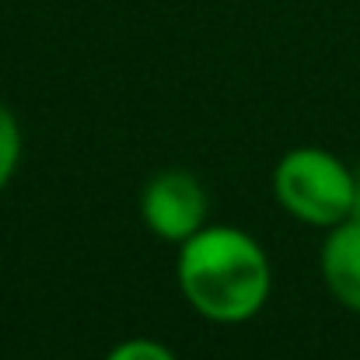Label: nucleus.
<instances>
[{
    "label": "nucleus",
    "instance_id": "nucleus-6",
    "mask_svg": "<svg viewBox=\"0 0 360 360\" xmlns=\"http://www.w3.org/2000/svg\"><path fill=\"white\" fill-rule=\"evenodd\" d=\"M105 360H179L165 343H158V340H143V336H136V340H122L116 343Z\"/></svg>",
    "mask_w": 360,
    "mask_h": 360
},
{
    "label": "nucleus",
    "instance_id": "nucleus-2",
    "mask_svg": "<svg viewBox=\"0 0 360 360\" xmlns=\"http://www.w3.org/2000/svg\"><path fill=\"white\" fill-rule=\"evenodd\" d=\"M273 200L308 228H336L354 214V168L326 147H290L273 165Z\"/></svg>",
    "mask_w": 360,
    "mask_h": 360
},
{
    "label": "nucleus",
    "instance_id": "nucleus-1",
    "mask_svg": "<svg viewBox=\"0 0 360 360\" xmlns=\"http://www.w3.org/2000/svg\"><path fill=\"white\" fill-rule=\"evenodd\" d=\"M175 280L186 304L221 326H238L262 311L273 290L269 255L248 231L203 224L179 245Z\"/></svg>",
    "mask_w": 360,
    "mask_h": 360
},
{
    "label": "nucleus",
    "instance_id": "nucleus-5",
    "mask_svg": "<svg viewBox=\"0 0 360 360\" xmlns=\"http://www.w3.org/2000/svg\"><path fill=\"white\" fill-rule=\"evenodd\" d=\"M18 161H21V126L14 120V112L0 102V193L14 179Z\"/></svg>",
    "mask_w": 360,
    "mask_h": 360
},
{
    "label": "nucleus",
    "instance_id": "nucleus-7",
    "mask_svg": "<svg viewBox=\"0 0 360 360\" xmlns=\"http://www.w3.org/2000/svg\"><path fill=\"white\" fill-rule=\"evenodd\" d=\"M350 217H360V168L354 172V214Z\"/></svg>",
    "mask_w": 360,
    "mask_h": 360
},
{
    "label": "nucleus",
    "instance_id": "nucleus-4",
    "mask_svg": "<svg viewBox=\"0 0 360 360\" xmlns=\"http://www.w3.org/2000/svg\"><path fill=\"white\" fill-rule=\"evenodd\" d=\"M319 266L326 290L343 308L360 315V217H347L343 224L326 231Z\"/></svg>",
    "mask_w": 360,
    "mask_h": 360
},
{
    "label": "nucleus",
    "instance_id": "nucleus-3",
    "mask_svg": "<svg viewBox=\"0 0 360 360\" xmlns=\"http://www.w3.org/2000/svg\"><path fill=\"white\" fill-rule=\"evenodd\" d=\"M140 221L161 241L182 245L207 224V193L186 168L158 172L140 193Z\"/></svg>",
    "mask_w": 360,
    "mask_h": 360
}]
</instances>
